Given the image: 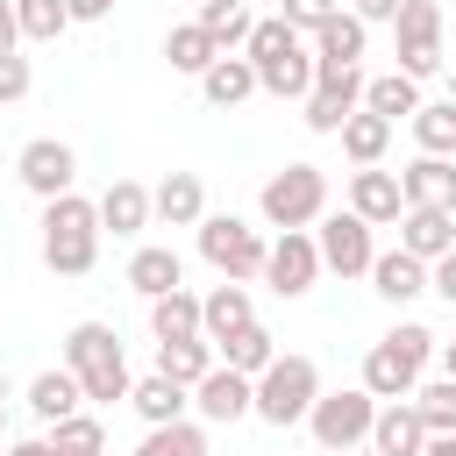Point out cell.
I'll list each match as a JSON object with an SVG mask.
<instances>
[{"label":"cell","mask_w":456,"mask_h":456,"mask_svg":"<svg viewBox=\"0 0 456 456\" xmlns=\"http://www.w3.org/2000/svg\"><path fill=\"white\" fill-rule=\"evenodd\" d=\"M442 342L420 328V321H399L392 335H378L370 342V356H363V392L378 399V406H392V399H413L420 392V370H428V356H435Z\"/></svg>","instance_id":"cell-1"},{"label":"cell","mask_w":456,"mask_h":456,"mask_svg":"<svg viewBox=\"0 0 456 456\" xmlns=\"http://www.w3.org/2000/svg\"><path fill=\"white\" fill-rule=\"evenodd\" d=\"M64 370H71V378L86 385V399H100V406H114V399L135 392L128 356H121V335H114L107 321H78V328L64 335Z\"/></svg>","instance_id":"cell-2"},{"label":"cell","mask_w":456,"mask_h":456,"mask_svg":"<svg viewBox=\"0 0 456 456\" xmlns=\"http://www.w3.org/2000/svg\"><path fill=\"white\" fill-rule=\"evenodd\" d=\"M93 256H100V200H78V192L50 200L43 207V264L57 278H86Z\"/></svg>","instance_id":"cell-3"},{"label":"cell","mask_w":456,"mask_h":456,"mask_svg":"<svg viewBox=\"0 0 456 456\" xmlns=\"http://www.w3.org/2000/svg\"><path fill=\"white\" fill-rule=\"evenodd\" d=\"M256 207H264V221H271L278 235L314 228V221L328 214V171H321V164H285V171H271V178H264Z\"/></svg>","instance_id":"cell-4"},{"label":"cell","mask_w":456,"mask_h":456,"mask_svg":"<svg viewBox=\"0 0 456 456\" xmlns=\"http://www.w3.org/2000/svg\"><path fill=\"white\" fill-rule=\"evenodd\" d=\"M314 399H321L314 356H278V363L256 378V420H271V428H299V420L314 413Z\"/></svg>","instance_id":"cell-5"},{"label":"cell","mask_w":456,"mask_h":456,"mask_svg":"<svg viewBox=\"0 0 456 456\" xmlns=\"http://www.w3.org/2000/svg\"><path fill=\"white\" fill-rule=\"evenodd\" d=\"M370 420H378V399H370L363 385H342V392H321V399H314V413H306V428H314V442H321L328 456H349V449H370Z\"/></svg>","instance_id":"cell-6"},{"label":"cell","mask_w":456,"mask_h":456,"mask_svg":"<svg viewBox=\"0 0 456 456\" xmlns=\"http://www.w3.org/2000/svg\"><path fill=\"white\" fill-rule=\"evenodd\" d=\"M200 256L221 271V278H264V256H271V242L249 228V221H235V214H207L200 221Z\"/></svg>","instance_id":"cell-7"},{"label":"cell","mask_w":456,"mask_h":456,"mask_svg":"<svg viewBox=\"0 0 456 456\" xmlns=\"http://www.w3.org/2000/svg\"><path fill=\"white\" fill-rule=\"evenodd\" d=\"M314 64H321V57H314ZM363 86H370V78H363L356 64H321V71H314V93L299 100L306 128H314V135H342V121L363 107Z\"/></svg>","instance_id":"cell-8"},{"label":"cell","mask_w":456,"mask_h":456,"mask_svg":"<svg viewBox=\"0 0 456 456\" xmlns=\"http://www.w3.org/2000/svg\"><path fill=\"white\" fill-rule=\"evenodd\" d=\"M314 242H321V271H342V278H370L378 264V242H370V221L363 214H321L314 221Z\"/></svg>","instance_id":"cell-9"},{"label":"cell","mask_w":456,"mask_h":456,"mask_svg":"<svg viewBox=\"0 0 456 456\" xmlns=\"http://www.w3.org/2000/svg\"><path fill=\"white\" fill-rule=\"evenodd\" d=\"M399 71L420 86V78H435L442 71V7L435 0H406L399 7Z\"/></svg>","instance_id":"cell-10"},{"label":"cell","mask_w":456,"mask_h":456,"mask_svg":"<svg viewBox=\"0 0 456 456\" xmlns=\"http://www.w3.org/2000/svg\"><path fill=\"white\" fill-rule=\"evenodd\" d=\"M14 178L50 207V200H64V192L78 185V150H71V142H57V135H36V142H21Z\"/></svg>","instance_id":"cell-11"},{"label":"cell","mask_w":456,"mask_h":456,"mask_svg":"<svg viewBox=\"0 0 456 456\" xmlns=\"http://www.w3.org/2000/svg\"><path fill=\"white\" fill-rule=\"evenodd\" d=\"M314 278H321V242H314L306 228L278 235V242H271V256H264V285H271L278 299H306V292H314Z\"/></svg>","instance_id":"cell-12"},{"label":"cell","mask_w":456,"mask_h":456,"mask_svg":"<svg viewBox=\"0 0 456 456\" xmlns=\"http://www.w3.org/2000/svg\"><path fill=\"white\" fill-rule=\"evenodd\" d=\"M192 406H200V420H214V428H228V420H242V413H256V378H242V370H228V363H214L200 385H192Z\"/></svg>","instance_id":"cell-13"},{"label":"cell","mask_w":456,"mask_h":456,"mask_svg":"<svg viewBox=\"0 0 456 456\" xmlns=\"http://www.w3.org/2000/svg\"><path fill=\"white\" fill-rule=\"evenodd\" d=\"M399 249L420 256V264L449 256V249H456V214H449V207H406V214H399Z\"/></svg>","instance_id":"cell-14"},{"label":"cell","mask_w":456,"mask_h":456,"mask_svg":"<svg viewBox=\"0 0 456 456\" xmlns=\"http://www.w3.org/2000/svg\"><path fill=\"white\" fill-rule=\"evenodd\" d=\"M242 328H256V306H249V292H242L235 278H221V285L200 299V335L221 349V342H235Z\"/></svg>","instance_id":"cell-15"},{"label":"cell","mask_w":456,"mask_h":456,"mask_svg":"<svg viewBox=\"0 0 456 456\" xmlns=\"http://www.w3.org/2000/svg\"><path fill=\"white\" fill-rule=\"evenodd\" d=\"M349 214H363L370 228H392L399 214H406V192H399V178L392 171H349Z\"/></svg>","instance_id":"cell-16"},{"label":"cell","mask_w":456,"mask_h":456,"mask_svg":"<svg viewBox=\"0 0 456 456\" xmlns=\"http://www.w3.org/2000/svg\"><path fill=\"white\" fill-rule=\"evenodd\" d=\"M399 192H406V207H449L456 214V157H413L406 171H399Z\"/></svg>","instance_id":"cell-17"},{"label":"cell","mask_w":456,"mask_h":456,"mask_svg":"<svg viewBox=\"0 0 456 456\" xmlns=\"http://www.w3.org/2000/svg\"><path fill=\"white\" fill-rule=\"evenodd\" d=\"M150 207H157L164 228H200V221H207V185H200V171H164V185L150 192Z\"/></svg>","instance_id":"cell-18"},{"label":"cell","mask_w":456,"mask_h":456,"mask_svg":"<svg viewBox=\"0 0 456 456\" xmlns=\"http://www.w3.org/2000/svg\"><path fill=\"white\" fill-rule=\"evenodd\" d=\"M370 449H378V456H420V449H428V420L413 413V399L378 406V420H370Z\"/></svg>","instance_id":"cell-19"},{"label":"cell","mask_w":456,"mask_h":456,"mask_svg":"<svg viewBox=\"0 0 456 456\" xmlns=\"http://www.w3.org/2000/svg\"><path fill=\"white\" fill-rule=\"evenodd\" d=\"M370 292L392 299V306H406V299L428 292V264L406 256V249H378V264H370Z\"/></svg>","instance_id":"cell-20"},{"label":"cell","mask_w":456,"mask_h":456,"mask_svg":"<svg viewBox=\"0 0 456 456\" xmlns=\"http://www.w3.org/2000/svg\"><path fill=\"white\" fill-rule=\"evenodd\" d=\"M150 185H135V178H114L107 192H100V228H114V235H142L150 228Z\"/></svg>","instance_id":"cell-21"},{"label":"cell","mask_w":456,"mask_h":456,"mask_svg":"<svg viewBox=\"0 0 456 456\" xmlns=\"http://www.w3.org/2000/svg\"><path fill=\"white\" fill-rule=\"evenodd\" d=\"M78 399H86V385L57 363V370H36V385H28V413L43 420V428H57V420H71L78 413Z\"/></svg>","instance_id":"cell-22"},{"label":"cell","mask_w":456,"mask_h":456,"mask_svg":"<svg viewBox=\"0 0 456 456\" xmlns=\"http://www.w3.org/2000/svg\"><path fill=\"white\" fill-rule=\"evenodd\" d=\"M128 406L150 420V428H171V420H185V406H192V392L185 385H171L164 370H150V378H135V392H128Z\"/></svg>","instance_id":"cell-23"},{"label":"cell","mask_w":456,"mask_h":456,"mask_svg":"<svg viewBox=\"0 0 456 456\" xmlns=\"http://www.w3.org/2000/svg\"><path fill=\"white\" fill-rule=\"evenodd\" d=\"M164 57H171V71H185V78H207V71L221 64V43H214L200 21H178V28L164 36Z\"/></svg>","instance_id":"cell-24"},{"label":"cell","mask_w":456,"mask_h":456,"mask_svg":"<svg viewBox=\"0 0 456 456\" xmlns=\"http://www.w3.org/2000/svg\"><path fill=\"white\" fill-rule=\"evenodd\" d=\"M385 150H392V121H385V114H370V107H356V114L342 121V157H349L356 171H370Z\"/></svg>","instance_id":"cell-25"},{"label":"cell","mask_w":456,"mask_h":456,"mask_svg":"<svg viewBox=\"0 0 456 456\" xmlns=\"http://www.w3.org/2000/svg\"><path fill=\"white\" fill-rule=\"evenodd\" d=\"M128 285H135L142 299H164V292H178V285H185V264H178V249H157V242H150V249H135V256H128Z\"/></svg>","instance_id":"cell-26"},{"label":"cell","mask_w":456,"mask_h":456,"mask_svg":"<svg viewBox=\"0 0 456 456\" xmlns=\"http://www.w3.org/2000/svg\"><path fill=\"white\" fill-rule=\"evenodd\" d=\"M363 36H370V28H363V21L342 7V14H328V21H321L306 43H314V57H321V64H356V57H363Z\"/></svg>","instance_id":"cell-27"},{"label":"cell","mask_w":456,"mask_h":456,"mask_svg":"<svg viewBox=\"0 0 456 456\" xmlns=\"http://www.w3.org/2000/svg\"><path fill=\"white\" fill-rule=\"evenodd\" d=\"M150 335L157 342H200V299L178 285L164 299H150Z\"/></svg>","instance_id":"cell-28"},{"label":"cell","mask_w":456,"mask_h":456,"mask_svg":"<svg viewBox=\"0 0 456 456\" xmlns=\"http://www.w3.org/2000/svg\"><path fill=\"white\" fill-rule=\"evenodd\" d=\"M214 43H221V57H235V43H249V28H256V14L242 7V0H200V14H192Z\"/></svg>","instance_id":"cell-29"},{"label":"cell","mask_w":456,"mask_h":456,"mask_svg":"<svg viewBox=\"0 0 456 456\" xmlns=\"http://www.w3.org/2000/svg\"><path fill=\"white\" fill-rule=\"evenodd\" d=\"M200 93H207V107H242V100L264 93V86H256V64H249V57H221V64L200 78Z\"/></svg>","instance_id":"cell-30"},{"label":"cell","mask_w":456,"mask_h":456,"mask_svg":"<svg viewBox=\"0 0 456 456\" xmlns=\"http://www.w3.org/2000/svg\"><path fill=\"white\" fill-rule=\"evenodd\" d=\"M157 370L192 392V385L214 370V342H207V335H200V342H157Z\"/></svg>","instance_id":"cell-31"},{"label":"cell","mask_w":456,"mask_h":456,"mask_svg":"<svg viewBox=\"0 0 456 456\" xmlns=\"http://www.w3.org/2000/svg\"><path fill=\"white\" fill-rule=\"evenodd\" d=\"M363 107H370V114H385V121H399V114L413 121V114H420V86H413L406 71H385V78H370V86H363Z\"/></svg>","instance_id":"cell-32"},{"label":"cell","mask_w":456,"mask_h":456,"mask_svg":"<svg viewBox=\"0 0 456 456\" xmlns=\"http://www.w3.org/2000/svg\"><path fill=\"white\" fill-rule=\"evenodd\" d=\"M43 442H50V456H107V428H100L93 413H71V420H57Z\"/></svg>","instance_id":"cell-33"},{"label":"cell","mask_w":456,"mask_h":456,"mask_svg":"<svg viewBox=\"0 0 456 456\" xmlns=\"http://www.w3.org/2000/svg\"><path fill=\"white\" fill-rule=\"evenodd\" d=\"M413 142L428 150V157H456V100H420V114H413Z\"/></svg>","instance_id":"cell-34"},{"label":"cell","mask_w":456,"mask_h":456,"mask_svg":"<svg viewBox=\"0 0 456 456\" xmlns=\"http://www.w3.org/2000/svg\"><path fill=\"white\" fill-rule=\"evenodd\" d=\"M221 356H228V370H242V378H264V370L278 363V342H271V328H242L235 342H221Z\"/></svg>","instance_id":"cell-35"},{"label":"cell","mask_w":456,"mask_h":456,"mask_svg":"<svg viewBox=\"0 0 456 456\" xmlns=\"http://www.w3.org/2000/svg\"><path fill=\"white\" fill-rule=\"evenodd\" d=\"M14 21H21L28 43H57V36L71 28V7H64V0H14Z\"/></svg>","instance_id":"cell-36"},{"label":"cell","mask_w":456,"mask_h":456,"mask_svg":"<svg viewBox=\"0 0 456 456\" xmlns=\"http://www.w3.org/2000/svg\"><path fill=\"white\" fill-rule=\"evenodd\" d=\"M135 456H207V428H200V420H171V428H150Z\"/></svg>","instance_id":"cell-37"},{"label":"cell","mask_w":456,"mask_h":456,"mask_svg":"<svg viewBox=\"0 0 456 456\" xmlns=\"http://www.w3.org/2000/svg\"><path fill=\"white\" fill-rule=\"evenodd\" d=\"M413 413L428 420V435H456V378H435L413 392Z\"/></svg>","instance_id":"cell-38"},{"label":"cell","mask_w":456,"mask_h":456,"mask_svg":"<svg viewBox=\"0 0 456 456\" xmlns=\"http://www.w3.org/2000/svg\"><path fill=\"white\" fill-rule=\"evenodd\" d=\"M278 14H285V21H292V28H299V36H314V28H321V21H328V14H342V0H285V7H278Z\"/></svg>","instance_id":"cell-39"},{"label":"cell","mask_w":456,"mask_h":456,"mask_svg":"<svg viewBox=\"0 0 456 456\" xmlns=\"http://www.w3.org/2000/svg\"><path fill=\"white\" fill-rule=\"evenodd\" d=\"M28 86H36L28 57H0V100H28Z\"/></svg>","instance_id":"cell-40"},{"label":"cell","mask_w":456,"mask_h":456,"mask_svg":"<svg viewBox=\"0 0 456 456\" xmlns=\"http://www.w3.org/2000/svg\"><path fill=\"white\" fill-rule=\"evenodd\" d=\"M428 292H442V299H449V306H456V249H449V256H435V264H428Z\"/></svg>","instance_id":"cell-41"},{"label":"cell","mask_w":456,"mask_h":456,"mask_svg":"<svg viewBox=\"0 0 456 456\" xmlns=\"http://www.w3.org/2000/svg\"><path fill=\"white\" fill-rule=\"evenodd\" d=\"M399 7H406V0H349V14H356L363 28H370V21H399Z\"/></svg>","instance_id":"cell-42"},{"label":"cell","mask_w":456,"mask_h":456,"mask_svg":"<svg viewBox=\"0 0 456 456\" xmlns=\"http://www.w3.org/2000/svg\"><path fill=\"white\" fill-rule=\"evenodd\" d=\"M21 43V21H14V0H0V57H14Z\"/></svg>","instance_id":"cell-43"},{"label":"cell","mask_w":456,"mask_h":456,"mask_svg":"<svg viewBox=\"0 0 456 456\" xmlns=\"http://www.w3.org/2000/svg\"><path fill=\"white\" fill-rule=\"evenodd\" d=\"M71 7V21H107L114 14V0H64Z\"/></svg>","instance_id":"cell-44"},{"label":"cell","mask_w":456,"mask_h":456,"mask_svg":"<svg viewBox=\"0 0 456 456\" xmlns=\"http://www.w3.org/2000/svg\"><path fill=\"white\" fill-rule=\"evenodd\" d=\"M7 456H50V442L36 435V442H7Z\"/></svg>","instance_id":"cell-45"},{"label":"cell","mask_w":456,"mask_h":456,"mask_svg":"<svg viewBox=\"0 0 456 456\" xmlns=\"http://www.w3.org/2000/svg\"><path fill=\"white\" fill-rule=\"evenodd\" d=\"M420 456H456V435H428V449Z\"/></svg>","instance_id":"cell-46"},{"label":"cell","mask_w":456,"mask_h":456,"mask_svg":"<svg viewBox=\"0 0 456 456\" xmlns=\"http://www.w3.org/2000/svg\"><path fill=\"white\" fill-rule=\"evenodd\" d=\"M442 378H456V342H442Z\"/></svg>","instance_id":"cell-47"},{"label":"cell","mask_w":456,"mask_h":456,"mask_svg":"<svg viewBox=\"0 0 456 456\" xmlns=\"http://www.w3.org/2000/svg\"><path fill=\"white\" fill-rule=\"evenodd\" d=\"M0 435H7V370H0Z\"/></svg>","instance_id":"cell-48"},{"label":"cell","mask_w":456,"mask_h":456,"mask_svg":"<svg viewBox=\"0 0 456 456\" xmlns=\"http://www.w3.org/2000/svg\"><path fill=\"white\" fill-rule=\"evenodd\" d=\"M449 100H456V71H449Z\"/></svg>","instance_id":"cell-49"},{"label":"cell","mask_w":456,"mask_h":456,"mask_svg":"<svg viewBox=\"0 0 456 456\" xmlns=\"http://www.w3.org/2000/svg\"><path fill=\"white\" fill-rule=\"evenodd\" d=\"M349 456H378V449H349Z\"/></svg>","instance_id":"cell-50"}]
</instances>
